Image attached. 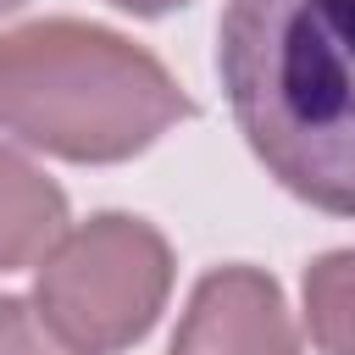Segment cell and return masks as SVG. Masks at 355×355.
Segmentation results:
<instances>
[{
	"instance_id": "obj_1",
	"label": "cell",
	"mask_w": 355,
	"mask_h": 355,
	"mask_svg": "<svg viewBox=\"0 0 355 355\" xmlns=\"http://www.w3.org/2000/svg\"><path fill=\"white\" fill-rule=\"evenodd\" d=\"M216 72L255 161L305 205L355 216V0H227Z\"/></svg>"
},
{
	"instance_id": "obj_2",
	"label": "cell",
	"mask_w": 355,
	"mask_h": 355,
	"mask_svg": "<svg viewBox=\"0 0 355 355\" xmlns=\"http://www.w3.org/2000/svg\"><path fill=\"white\" fill-rule=\"evenodd\" d=\"M189 94L111 28L50 17L0 33V128L67 161H128L155 144Z\"/></svg>"
},
{
	"instance_id": "obj_3",
	"label": "cell",
	"mask_w": 355,
	"mask_h": 355,
	"mask_svg": "<svg viewBox=\"0 0 355 355\" xmlns=\"http://www.w3.org/2000/svg\"><path fill=\"white\" fill-rule=\"evenodd\" d=\"M172 288L166 239L122 211H105L44 250L33 305L78 355H116L150 333Z\"/></svg>"
},
{
	"instance_id": "obj_4",
	"label": "cell",
	"mask_w": 355,
	"mask_h": 355,
	"mask_svg": "<svg viewBox=\"0 0 355 355\" xmlns=\"http://www.w3.org/2000/svg\"><path fill=\"white\" fill-rule=\"evenodd\" d=\"M172 355H300L283 288L255 266L205 272L178 322Z\"/></svg>"
},
{
	"instance_id": "obj_5",
	"label": "cell",
	"mask_w": 355,
	"mask_h": 355,
	"mask_svg": "<svg viewBox=\"0 0 355 355\" xmlns=\"http://www.w3.org/2000/svg\"><path fill=\"white\" fill-rule=\"evenodd\" d=\"M67 227V194L28 166L22 155L0 150V272L39 261Z\"/></svg>"
},
{
	"instance_id": "obj_6",
	"label": "cell",
	"mask_w": 355,
	"mask_h": 355,
	"mask_svg": "<svg viewBox=\"0 0 355 355\" xmlns=\"http://www.w3.org/2000/svg\"><path fill=\"white\" fill-rule=\"evenodd\" d=\"M305 322L322 355H355V250H333L305 272Z\"/></svg>"
},
{
	"instance_id": "obj_7",
	"label": "cell",
	"mask_w": 355,
	"mask_h": 355,
	"mask_svg": "<svg viewBox=\"0 0 355 355\" xmlns=\"http://www.w3.org/2000/svg\"><path fill=\"white\" fill-rule=\"evenodd\" d=\"M0 355H78L72 344H61L44 316L28 305V300H0Z\"/></svg>"
},
{
	"instance_id": "obj_8",
	"label": "cell",
	"mask_w": 355,
	"mask_h": 355,
	"mask_svg": "<svg viewBox=\"0 0 355 355\" xmlns=\"http://www.w3.org/2000/svg\"><path fill=\"white\" fill-rule=\"evenodd\" d=\"M111 6H122V11H133V17H161V11H172V6H183V0H111Z\"/></svg>"
},
{
	"instance_id": "obj_9",
	"label": "cell",
	"mask_w": 355,
	"mask_h": 355,
	"mask_svg": "<svg viewBox=\"0 0 355 355\" xmlns=\"http://www.w3.org/2000/svg\"><path fill=\"white\" fill-rule=\"evenodd\" d=\"M11 6H22V0H0V11H11Z\"/></svg>"
}]
</instances>
